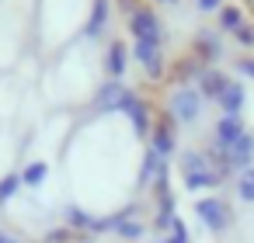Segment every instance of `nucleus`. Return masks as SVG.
Here are the masks:
<instances>
[{"mask_svg":"<svg viewBox=\"0 0 254 243\" xmlns=\"http://www.w3.org/2000/svg\"><path fill=\"white\" fill-rule=\"evenodd\" d=\"M164 243H191V236H188V229H185V222L181 219H174L171 222V233H167V240Z\"/></svg>","mask_w":254,"mask_h":243,"instance_id":"nucleus-13","label":"nucleus"},{"mask_svg":"<svg viewBox=\"0 0 254 243\" xmlns=\"http://www.w3.org/2000/svg\"><path fill=\"white\" fill-rule=\"evenodd\" d=\"M230 167H233V177L240 174V170H247V167H254V132H244L230 149Z\"/></svg>","mask_w":254,"mask_h":243,"instance_id":"nucleus-5","label":"nucleus"},{"mask_svg":"<svg viewBox=\"0 0 254 243\" xmlns=\"http://www.w3.org/2000/svg\"><path fill=\"white\" fill-rule=\"evenodd\" d=\"M237 42L240 46H254V28H237Z\"/></svg>","mask_w":254,"mask_h":243,"instance_id":"nucleus-14","label":"nucleus"},{"mask_svg":"<svg viewBox=\"0 0 254 243\" xmlns=\"http://www.w3.org/2000/svg\"><path fill=\"white\" fill-rule=\"evenodd\" d=\"M195 49H198V52H202V56H205V59H209V63H212V59H219V56H223V46H219V39H216V35H202V39H198V46H195Z\"/></svg>","mask_w":254,"mask_h":243,"instance_id":"nucleus-10","label":"nucleus"},{"mask_svg":"<svg viewBox=\"0 0 254 243\" xmlns=\"http://www.w3.org/2000/svg\"><path fill=\"white\" fill-rule=\"evenodd\" d=\"M181 174H185V188L195 191V194L223 184V177L209 167V160H205L202 149H185V153H181Z\"/></svg>","mask_w":254,"mask_h":243,"instance_id":"nucleus-1","label":"nucleus"},{"mask_svg":"<svg viewBox=\"0 0 254 243\" xmlns=\"http://www.w3.org/2000/svg\"><path fill=\"white\" fill-rule=\"evenodd\" d=\"M233 188H237V198H240V201L254 205V167L240 170V174L233 177Z\"/></svg>","mask_w":254,"mask_h":243,"instance_id":"nucleus-9","label":"nucleus"},{"mask_svg":"<svg viewBox=\"0 0 254 243\" xmlns=\"http://www.w3.org/2000/svg\"><path fill=\"white\" fill-rule=\"evenodd\" d=\"M216 104L223 108V115H240V111H244V104H247V91H244V84L230 80V84H226V91H223V97H219Z\"/></svg>","mask_w":254,"mask_h":243,"instance_id":"nucleus-7","label":"nucleus"},{"mask_svg":"<svg viewBox=\"0 0 254 243\" xmlns=\"http://www.w3.org/2000/svg\"><path fill=\"white\" fill-rule=\"evenodd\" d=\"M219 4H223V0H198V7H202V11H216Z\"/></svg>","mask_w":254,"mask_h":243,"instance_id":"nucleus-16","label":"nucleus"},{"mask_svg":"<svg viewBox=\"0 0 254 243\" xmlns=\"http://www.w3.org/2000/svg\"><path fill=\"white\" fill-rule=\"evenodd\" d=\"M244 132H251V129H247V122H244V115H223V118L216 122V129H212V139H216L219 146H226V149H230Z\"/></svg>","mask_w":254,"mask_h":243,"instance_id":"nucleus-4","label":"nucleus"},{"mask_svg":"<svg viewBox=\"0 0 254 243\" xmlns=\"http://www.w3.org/2000/svg\"><path fill=\"white\" fill-rule=\"evenodd\" d=\"M226 84H230L226 73H219V70H202V77H198V94H202L205 101H219L223 91H226Z\"/></svg>","mask_w":254,"mask_h":243,"instance_id":"nucleus-6","label":"nucleus"},{"mask_svg":"<svg viewBox=\"0 0 254 243\" xmlns=\"http://www.w3.org/2000/svg\"><path fill=\"white\" fill-rule=\"evenodd\" d=\"M195 215H198V222L209 233H226L233 226V208L223 198H202V201H195Z\"/></svg>","mask_w":254,"mask_h":243,"instance_id":"nucleus-2","label":"nucleus"},{"mask_svg":"<svg viewBox=\"0 0 254 243\" xmlns=\"http://www.w3.org/2000/svg\"><path fill=\"white\" fill-rule=\"evenodd\" d=\"M153 153H160V156L178 153V139H174V118H171V122H160V125L153 129Z\"/></svg>","mask_w":254,"mask_h":243,"instance_id":"nucleus-8","label":"nucleus"},{"mask_svg":"<svg viewBox=\"0 0 254 243\" xmlns=\"http://www.w3.org/2000/svg\"><path fill=\"white\" fill-rule=\"evenodd\" d=\"M202 94L198 91H191V87H181V91H174V97H171V118L178 122V125H191V122H198V115H202Z\"/></svg>","mask_w":254,"mask_h":243,"instance_id":"nucleus-3","label":"nucleus"},{"mask_svg":"<svg viewBox=\"0 0 254 243\" xmlns=\"http://www.w3.org/2000/svg\"><path fill=\"white\" fill-rule=\"evenodd\" d=\"M237 70H244V77H251V80H254V59H240V63H237Z\"/></svg>","mask_w":254,"mask_h":243,"instance_id":"nucleus-15","label":"nucleus"},{"mask_svg":"<svg viewBox=\"0 0 254 243\" xmlns=\"http://www.w3.org/2000/svg\"><path fill=\"white\" fill-rule=\"evenodd\" d=\"M143 233H146L143 222H129V219L122 222V219H119V236H122V240H139Z\"/></svg>","mask_w":254,"mask_h":243,"instance_id":"nucleus-12","label":"nucleus"},{"mask_svg":"<svg viewBox=\"0 0 254 243\" xmlns=\"http://www.w3.org/2000/svg\"><path fill=\"white\" fill-rule=\"evenodd\" d=\"M219 21H223V28H226V32H237V28H244V18H240V11H237V7H223Z\"/></svg>","mask_w":254,"mask_h":243,"instance_id":"nucleus-11","label":"nucleus"}]
</instances>
